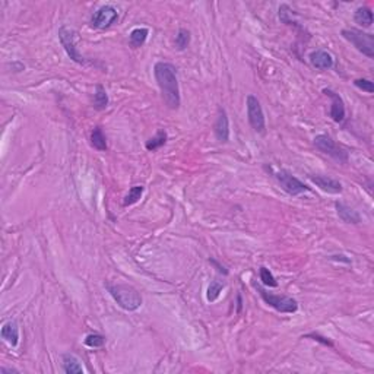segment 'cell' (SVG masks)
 <instances>
[{
	"label": "cell",
	"instance_id": "6da1fadb",
	"mask_svg": "<svg viewBox=\"0 0 374 374\" xmlns=\"http://www.w3.org/2000/svg\"><path fill=\"white\" fill-rule=\"evenodd\" d=\"M154 76L161 89L164 102L171 109L177 110L180 107V88L177 79V69L174 65L167 62H158L154 67Z\"/></svg>",
	"mask_w": 374,
	"mask_h": 374
},
{
	"label": "cell",
	"instance_id": "7a4b0ae2",
	"mask_svg": "<svg viewBox=\"0 0 374 374\" xmlns=\"http://www.w3.org/2000/svg\"><path fill=\"white\" fill-rule=\"evenodd\" d=\"M105 288L114 301L126 311H135L142 306V297L133 286L126 284H107Z\"/></svg>",
	"mask_w": 374,
	"mask_h": 374
},
{
	"label": "cell",
	"instance_id": "3957f363",
	"mask_svg": "<svg viewBox=\"0 0 374 374\" xmlns=\"http://www.w3.org/2000/svg\"><path fill=\"white\" fill-rule=\"evenodd\" d=\"M342 37L350 41L358 51L364 56L373 59L374 57V37L371 34L363 33L360 30H342Z\"/></svg>",
	"mask_w": 374,
	"mask_h": 374
},
{
	"label": "cell",
	"instance_id": "277c9868",
	"mask_svg": "<svg viewBox=\"0 0 374 374\" xmlns=\"http://www.w3.org/2000/svg\"><path fill=\"white\" fill-rule=\"evenodd\" d=\"M256 289L259 291V294H260V297L263 298L264 303L272 308H275L276 311H279V313H296L298 310V303L294 298L271 294L260 285H256Z\"/></svg>",
	"mask_w": 374,
	"mask_h": 374
},
{
	"label": "cell",
	"instance_id": "5b68a950",
	"mask_svg": "<svg viewBox=\"0 0 374 374\" xmlns=\"http://www.w3.org/2000/svg\"><path fill=\"white\" fill-rule=\"evenodd\" d=\"M314 146L319 149L320 152L329 155V156L335 158L339 163H346L348 161V154L335 143V141L330 138L329 135H317L314 138Z\"/></svg>",
	"mask_w": 374,
	"mask_h": 374
},
{
	"label": "cell",
	"instance_id": "8992f818",
	"mask_svg": "<svg viewBox=\"0 0 374 374\" xmlns=\"http://www.w3.org/2000/svg\"><path fill=\"white\" fill-rule=\"evenodd\" d=\"M59 40H60L62 45L65 47L67 56H69L73 62H76L79 65H84V63H85L84 56L81 55L79 50L76 48V33H75L73 30H70V28H67V26H62V28L59 30Z\"/></svg>",
	"mask_w": 374,
	"mask_h": 374
},
{
	"label": "cell",
	"instance_id": "52a82bcc",
	"mask_svg": "<svg viewBox=\"0 0 374 374\" xmlns=\"http://www.w3.org/2000/svg\"><path fill=\"white\" fill-rule=\"evenodd\" d=\"M247 117H249V123L253 127L254 132L264 133L266 124H264L263 109L260 105V101L254 95L247 97Z\"/></svg>",
	"mask_w": 374,
	"mask_h": 374
},
{
	"label": "cell",
	"instance_id": "ba28073f",
	"mask_svg": "<svg viewBox=\"0 0 374 374\" xmlns=\"http://www.w3.org/2000/svg\"><path fill=\"white\" fill-rule=\"evenodd\" d=\"M276 180L279 181V184L282 187V190L286 192L288 195L291 196H298L301 193H306L310 190V187H307L303 181H300L297 177H294L289 171L286 170H281L276 173Z\"/></svg>",
	"mask_w": 374,
	"mask_h": 374
},
{
	"label": "cell",
	"instance_id": "9c48e42d",
	"mask_svg": "<svg viewBox=\"0 0 374 374\" xmlns=\"http://www.w3.org/2000/svg\"><path fill=\"white\" fill-rule=\"evenodd\" d=\"M117 19H119L117 9L111 5H105V6H101L98 11L92 15L91 25L94 28H98V30H105V28L111 26Z\"/></svg>",
	"mask_w": 374,
	"mask_h": 374
},
{
	"label": "cell",
	"instance_id": "30bf717a",
	"mask_svg": "<svg viewBox=\"0 0 374 374\" xmlns=\"http://www.w3.org/2000/svg\"><path fill=\"white\" fill-rule=\"evenodd\" d=\"M323 94H326L330 99H332V105H330V117L332 120L336 123H341L345 119V104L343 99L341 98L339 94H336L335 91L329 88L323 89Z\"/></svg>",
	"mask_w": 374,
	"mask_h": 374
},
{
	"label": "cell",
	"instance_id": "8fae6325",
	"mask_svg": "<svg viewBox=\"0 0 374 374\" xmlns=\"http://www.w3.org/2000/svg\"><path fill=\"white\" fill-rule=\"evenodd\" d=\"M310 180L313 184H316L320 190H323L326 193H330V195L342 193V184L335 178H330V177L326 176H310Z\"/></svg>",
	"mask_w": 374,
	"mask_h": 374
},
{
	"label": "cell",
	"instance_id": "7c38bea8",
	"mask_svg": "<svg viewBox=\"0 0 374 374\" xmlns=\"http://www.w3.org/2000/svg\"><path fill=\"white\" fill-rule=\"evenodd\" d=\"M215 136L220 142H228L230 139V121L224 109L218 111V117L215 121Z\"/></svg>",
	"mask_w": 374,
	"mask_h": 374
},
{
	"label": "cell",
	"instance_id": "4fadbf2b",
	"mask_svg": "<svg viewBox=\"0 0 374 374\" xmlns=\"http://www.w3.org/2000/svg\"><path fill=\"white\" fill-rule=\"evenodd\" d=\"M0 335L5 341L8 342L12 346H16L18 342H19V328H18V323L15 320H9L6 322L2 330H0Z\"/></svg>",
	"mask_w": 374,
	"mask_h": 374
},
{
	"label": "cell",
	"instance_id": "5bb4252c",
	"mask_svg": "<svg viewBox=\"0 0 374 374\" xmlns=\"http://www.w3.org/2000/svg\"><path fill=\"white\" fill-rule=\"evenodd\" d=\"M310 63L319 70H326L333 66V57L325 50H316L310 55Z\"/></svg>",
	"mask_w": 374,
	"mask_h": 374
},
{
	"label": "cell",
	"instance_id": "9a60e30c",
	"mask_svg": "<svg viewBox=\"0 0 374 374\" xmlns=\"http://www.w3.org/2000/svg\"><path fill=\"white\" fill-rule=\"evenodd\" d=\"M335 208H336V213L338 217L341 218L343 222L346 224H360L361 222V217L357 210H354L350 206H346L345 203H341V202H336L335 203Z\"/></svg>",
	"mask_w": 374,
	"mask_h": 374
},
{
	"label": "cell",
	"instance_id": "2e32d148",
	"mask_svg": "<svg viewBox=\"0 0 374 374\" xmlns=\"http://www.w3.org/2000/svg\"><path fill=\"white\" fill-rule=\"evenodd\" d=\"M62 365H63V371L67 374L84 373V367L81 365V361L72 354H65L62 357Z\"/></svg>",
	"mask_w": 374,
	"mask_h": 374
},
{
	"label": "cell",
	"instance_id": "e0dca14e",
	"mask_svg": "<svg viewBox=\"0 0 374 374\" xmlns=\"http://www.w3.org/2000/svg\"><path fill=\"white\" fill-rule=\"evenodd\" d=\"M354 21L358 25H361L363 28H368L373 23V12L367 6H361L354 13Z\"/></svg>",
	"mask_w": 374,
	"mask_h": 374
},
{
	"label": "cell",
	"instance_id": "ac0fdd59",
	"mask_svg": "<svg viewBox=\"0 0 374 374\" xmlns=\"http://www.w3.org/2000/svg\"><path fill=\"white\" fill-rule=\"evenodd\" d=\"M94 107L97 110H105L109 107V95H107L105 88L102 85H97L95 87V92H94Z\"/></svg>",
	"mask_w": 374,
	"mask_h": 374
},
{
	"label": "cell",
	"instance_id": "d6986e66",
	"mask_svg": "<svg viewBox=\"0 0 374 374\" xmlns=\"http://www.w3.org/2000/svg\"><path fill=\"white\" fill-rule=\"evenodd\" d=\"M149 35V31L146 28H135L130 35H129V41H130V45L138 48V47H142L146 41Z\"/></svg>",
	"mask_w": 374,
	"mask_h": 374
},
{
	"label": "cell",
	"instance_id": "ffe728a7",
	"mask_svg": "<svg viewBox=\"0 0 374 374\" xmlns=\"http://www.w3.org/2000/svg\"><path fill=\"white\" fill-rule=\"evenodd\" d=\"M91 145L97 149V151H105L107 149V141L102 130L99 127H95L92 133H91Z\"/></svg>",
	"mask_w": 374,
	"mask_h": 374
},
{
	"label": "cell",
	"instance_id": "44dd1931",
	"mask_svg": "<svg viewBox=\"0 0 374 374\" xmlns=\"http://www.w3.org/2000/svg\"><path fill=\"white\" fill-rule=\"evenodd\" d=\"M167 142V133L164 130H159V132L155 135L154 138H151L148 142H146V149L148 151H156L158 148H161L163 145H165Z\"/></svg>",
	"mask_w": 374,
	"mask_h": 374
},
{
	"label": "cell",
	"instance_id": "7402d4cb",
	"mask_svg": "<svg viewBox=\"0 0 374 374\" xmlns=\"http://www.w3.org/2000/svg\"><path fill=\"white\" fill-rule=\"evenodd\" d=\"M143 195V187L142 186H133L129 193L124 196V200H123V205L124 206H130V205H135L139 199L142 198Z\"/></svg>",
	"mask_w": 374,
	"mask_h": 374
},
{
	"label": "cell",
	"instance_id": "603a6c76",
	"mask_svg": "<svg viewBox=\"0 0 374 374\" xmlns=\"http://www.w3.org/2000/svg\"><path fill=\"white\" fill-rule=\"evenodd\" d=\"M222 289H224V282H220V281H212L208 286V294H206V298H208V301L210 303H213V301H217L218 297L221 296V292H222Z\"/></svg>",
	"mask_w": 374,
	"mask_h": 374
},
{
	"label": "cell",
	"instance_id": "cb8c5ba5",
	"mask_svg": "<svg viewBox=\"0 0 374 374\" xmlns=\"http://www.w3.org/2000/svg\"><path fill=\"white\" fill-rule=\"evenodd\" d=\"M189 44H190V33H189L187 30H184V28L178 30V33H177L176 37L177 50L183 51V50H186Z\"/></svg>",
	"mask_w": 374,
	"mask_h": 374
},
{
	"label": "cell",
	"instance_id": "d4e9b609",
	"mask_svg": "<svg viewBox=\"0 0 374 374\" xmlns=\"http://www.w3.org/2000/svg\"><path fill=\"white\" fill-rule=\"evenodd\" d=\"M105 343V338L99 333H89L85 338V345L89 348H101Z\"/></svg>",
	"mask_w": 374,
	"mask_h": 374
},
{
	"label": "cell",
	"instance_id": "484cf974",
	"mask_svg": "<svg viewBox=\"0 0 374 374\" xmlns=\"http://www.w3.org/2000/svg\"><path fill=\"white\" fill-rule=\"evenodd\" d=\"M260 281L263 282L264 285L266 286H272V288H275V286H278V282H276V279H275V276H274V274L268 269V268H264V266H262L260 268Z\"/></svg>",
	"mask_w": 374,
	"mask_h": 374
},
{
	"label": "cell",
	"instance_id": "4316f807",
	"mask_svg": "<svg viewBox=\"0 0 374 374\" xmlns=\"http://www.w3.org/2000/svg\"><path fill=\"white\" fill-rule=\"evenodd\" d=\"M292 12L294 11H292L288 5H281V8H279V19H281L284 23H286V25H292V23H296L292 19H291Z\"/></svg>",
	"mask_w": 374,
	"mask_h": 374
},
{
	"label": "cell",
	"instance_id": "83f0119b",
	"mask_svg": "<svg viewBox=\"0 0 374 374\" xmlns=\"http://www.w3.org/2000/svg\"><path fill=\"white\" fill-rule=\"evenodd\" d=\"M354 85H355L358 89L364 91V92H368V94H373L374 92V85L370 79H364V77H361V79H355V81H354Z\"/></svg>",
	"mask_w": 374,
	"mask_h": 374
},
{
	"label": "cell",
	"instance_id": "f1b7e54d",
	"mask_svg": "<svg viewBox=\"0 0 374 374\" xmlns=\"http://www.w3.org/2000/svg\"><path fill=\"white\" fill-rule=\"evenodd\" d=\"M307 338H314V339H317V341L323 342L325 345H329V346H332V342L328 341L326 338H322V336H319V335H316V333H310V335H307Z\"/></svg>",
	"mask_w": 374,
	"mask_h": 374
},
{
	"label": "cell",
	"instance_id": "f546056e",
	"mask_svg": "<svg viewBox=\"0 0 374 374\" xmlns=\"http://www.w3.org/2000/svg\"><path fill=\"white\" fill-rule=\"evenodd\" d=\"M330 259H332V260H343L345 263H351V260L346 259L343 254H339V256H330Z\"/></svg>",
	"mask_w": 374,
	"mask_h": 374
},
{
	"label": "cell",
	"instance_id": "4dcf8cb0",
	"mask_svg": "<svg viewBox=\"0 0 374 374\" xmlns=\"http://www.w3.org/2000/svg\"><path fill=\"white\" fill-rule=\"evenodd\" d=\"M210 263H212V264H215V266H217V268H218V271H220L221 274H224V275H227V274H228V272H227V271H225V268H222V266H221V264L218 263V262H217V260H213V259H212V260H210Z\"/></svg>",
	"mask_w": 374,
	"mask_h": 374
},
{
	"label": "cell",
	"instance_id": "1f68e13d",
	"mask_svg": "<svg viewBox=\"0 0 374 374\" xmlns=\"http://www.w3.org/2000/svg\"><path fill=\"white\" fill-rule=\"evenodd\" d=\"M0 373L5 374V373H18V370H15V368H5V367H2L0 368Z\"/></svg>",
	"mask_w": 374,
	"mask_h": 374
},
{
	"label": "cell",
	"instance_id": "d6a6232c",
	"mask_svg": "<svg viewBox=\"0 0 374 374\" xmlns=\"http://www.w3.org/2000/svg\"><path fill=\"white\" fill-rule=\"evenodd\" d=\"M237 300H238V311H240V310H242V297L238 296V297H237Z\"/></svg>",
	"mask_w": 374,
	"mask_h": 374
}]
</instances>
